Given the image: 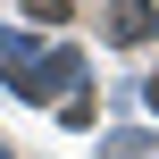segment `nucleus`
Wrapping results in <instances>:
<instances>
[{
    "mask_svg": "<svg viewBox=\"0 0 159 159\" xmlns=\"http://www.w3.org/2000/svg\"><path fill=\"white\" fill-rule=\"evenodd\" d=\"M151 34H159V8L151 0H109V42L134 50V42H151Z\"/></svg>",
    "mask_w": 159,
    "mask_h": 159,
    "instance_id": "obj_1",
    "label": "nucleus"
},
{
    "mask_svg": "<svg viewBox=\"0 0 159 159\" xmlns=\"http://www.w3.org/2000/svg\"><path fill=\"white\" fill-rule=\"evenodd\" d=\"M25 17H42V25H59V17H67V0H25Z\"/></svg>",
    "mask_w": 159,
    "mask_h": 159,
    "instance_id": "obj_2",
    "label": "nucleus"
},
{
    "mask_svg": "<svg viewBox=\"0 0 159 159\" xmlns=\"http://www.w3.org/2000/svg\"><path fill=\"white\" fill-rule=\"evenodd\" d=\"M143 101H151V109H159V75H151V84H143Z\"/></svg>",
    "mask_w": 159,
    "mask_h": 159,
    "instance_id": "obj_3",
    "label": "nucleus"
}]
</instances>
